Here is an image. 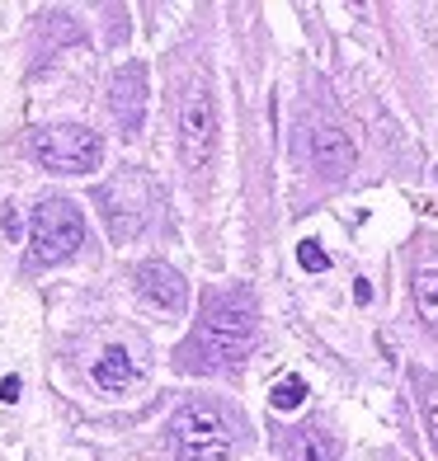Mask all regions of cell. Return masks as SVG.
<instances>
[{"mask_svg": "<svg viewBox=\"0 0 438 461\" xmlns=\"http://www.w3.org/2000/svg\"><path fill=\"white\" fill-rule=\"evenodd\" d=\"M95 382L104 386V391H123V386H128L132 382V358H128V348H109V353H104V358L95 363Z\"/></svg>", "mask_w": 438, "mask_h": 461, "instance_id": "cell-10", "label": "cell"}, {"mask_svg": "<svg viewBox=\"0 0 438 461\" xmlns=\"http://www.w3.org/2000/svg\"><path fill=\"white\" fill-rule=\"evenodd\" d=\"M311 165H316L321 175H344V170H353V141H349L340 128L321 122V128L311 132Z\"/></svg>", "mask_w": 438, "mask_h": 461, "instance_id": "cell-8", "label": "cell"}, {"mask_svg": "<svg viewBox=\"0 0 438 461\" xmlns=\"http://www.w3.org/2000/svg\"><path fill=\"white\" fill-rule=\"evenodd\" d=\"M0 401H5V405L19 401V376H5V382H0Z\"/></svg>", "mask_w": 438, "mask_h": 461, "instance_id": "cell-15", "label": "cell"}, {"mask_svg": "<svg viewBox=\"0 0 438 461\" xmlns=\"http://www.w3.org/2000/svg\"><path fill=\"white\" fill-rule=\"evenodd\" d=\"M179 156H184V170L194 175H203L217 156V109L203 76L179 99Z\"/></svg>", "mask_w": 438, "mask_h": 461, "instance_id": "cell-5", "label": "cell"}, {"mask_svg": "<svg viewBox=\"0 0 438 461\" xmlns=\"http://www.w3.org/2000/svg\"><path fill=\"white\" fill-rule=\"evenodd\" d=\"M306 401V382H297V376H287V382L274 386V395H269V405L274 410H297Z\"/></svg>", "mask_w": 438, "mask_h": 461, "instance_id": "cell-13", "label": "cell"}, {"mask_svg": "<svg viewBox=\"0 0 438 461\" xmlns=\"http://www.w3.org/2000/svg\"><path fill=\"white\" fill-rule=\"evenodd\" d=\"M255 325H260V311L250 287H232V292H213L203 306V321L194 334V348L198 358H207L203 367H217V363H236L250 353L255 344Z\"/></svg>", "mask_w": 438, "mask_h": 461, "instance_id": "cell-1", "label": "cell"}, {"mask_svg": "<svg viewBox=\"0 0 438 461\" xmlns=\"http://www.w3.org/2000/svg\"><path fill=\"white\" fill-rule=\"evenodd\" d=\"M410 292H415V311H420V321L438 330V249H420V255H415Z\"/></svg>", "mask_w": 438, "mask_h": 461, "instance_id": "cell-9", "label": "cell"}, {"mask_svg": "<svg viewBox=\"0 0 438 461\" xmlns=\"http://www.w3.org/2000/svg\"><path fill=\"white\" fill-rule=\"evenodd\" d=\"M278 447H283V461H321V447L306 429H287L278 438Z\"/></svg>", "mask_w": 438, "mask_h": 461, "instance_id": "cell-12", "label": "cell"}, {"mask_svg": "<svg viewBox=\"0 0 438 461\" xmlns=\"http://www.w3.org/2000/svg\"><path fill=\"white\" fill-rule=\"evenodd\" d=\"M175 461H232V429L213 405H179L170 419Z\"/></svg>", "mask_w": 438, "mask_h": 461, "instance_id": "cell-4", "label": "cell"}, {"mask_svg": "<svg viewBox=\"0 0 438 461\" xmlns=\"http://www.w3.org/2000/svg\"><path fill=\"white\" fill-rule=\"evenodd\" d=\"M109 113L118 118L123 137H137L146 122V67L141 61H123L109 80Z\"/></svg>", "mask_w": 438, "mask_h": 461, "instance_id": "cell-6", "label": "cell"}, {"mask_svg": "<svg viewBox=\"0 0 438 461\" xmlns=\"http://www.w3.org/2000/svg\"><path fill=\"white\" fill-rule=\"evenodd\" d=\"M29 151L52 175H95L104 160V137L86 122H43L33 128Z\"/></svg>", "mask_w": 438, "mask_h": 461, "instance_id": "cell-3", "label": "cell"}, {"mask_svg": "<svg viewBox=\"0 0 438 461\" xmlns=\"http://www.w3.org/2000/svg\"><path fill=\"white\" fill-rule=\"evenodd\" d=\"M137 292L151 306H160V311H184V302H189V283H184L179 274L165 259H146V264H137Z\"/></svg>", "mask_w": 438, "mask_h": 461, "instance_id": "cell-7", "label": "cell"}, {"mask_svg": "<svg viewBox=\"0 0 438 461\" xmlns=\"http://www.w3.org/2000/svg\"><path fill=\"white\" fill-rule=\"evenodd\" d=\"M415 391H420V414H424L429 447H433V456H438V376H429V372H415Z\"/></svg>", "mask_w": 438, "mask_h": 461, "instance_id": "cell-11", "label": "cell"}, {"mask_svg": "<svg viewBox=\"0 0 438 461\" xmlns=\"http://www.w3.org/2000/svg\"><path fill=\"white\" fill-rule=\"evenodd\" d=\"M297 264L306 268V274H325V268H330V255H325L316 240H302V245H297Z\"/></svg>", "mask_w": 438, "mask_h": 461, "instance_id": "cell-14", "label": "cell"}, {"mask_svg": "<svg viewBox=\"0 0 438 461\" xmlns=\"http://www.w3.org/2000/svg\"><path fill=\"white\" fill-rule=\"evenodd\" d=\"M29 259L24 268H52L61 259H71L80 245H86V217L71 198H38L33 217H29Z\"/></svg>", "mask_w": 438, "mask_h": 461, "instance_id": "cell-2", "label": "cell"}]
</instances>
